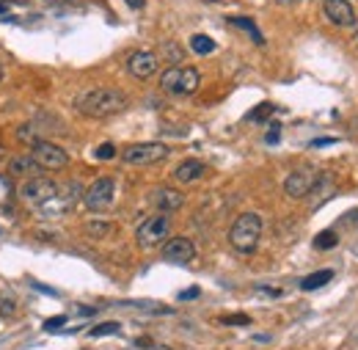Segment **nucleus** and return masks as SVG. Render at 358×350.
Here are the masks:
<instances>
[{
    "label": "nucleus",
    "mask_w": 358,
    "mask_h": 350,
    "mask_svg": "<svg viewBox=\"0 0 358 350\" xmlns=\"http://www.w3.org/2000/svg\"><path fill=\"white\" fill-rule=\"evenodd\" d=\"M130 108V99L119 88H89L75 97V111L89 119H108L116 113H124Z\"/></svg>",
    "instance_id": "nucleus-1"
},
{
    "label": "nucleus",
    "mask_w": 358,
    "mask_h": 350,
    "mask_svg": "<svg viewBox=\"0 0 358 350\" xmlns=\"http://www.w3.org/2000/svg\"><path fill=\"white\" fill-rule=\"evenodd\" d=\"M262 237V218L257 213H243L229 229V243L237 254H254Z\"/></svg>",
    "instance_id": "nucleus-2"
},
{
    "label": "nucleus",
    "mask_w": 358,
    "mask_h": 350,
    "mask_svg": "<svg viewBox=\"0 0 358 350\" xmlns=\"http://www.w3.org/2000/svg\"><path fill=\"white\" fill-rule=\"evenodd\" d=\"M199 86H201V75L193 66H179L177 64L160 75V88L171 97H190L199 91Z\"/></svg>",
    "instance_id": "nucleus-3"
},
{
    "label": "nucleus",
    "mask_w": 358,
    "mask_h": 350,
    "mask_svg": "<svg viewBox=\"0 0 358 350\" xmlns=\"http://www.w3.org/2000/svg\"><path fill=\"white\" fill-rule=\"evenodd\" d=\"M169 234H171V218H169V213H155V216L141 220V226L135 229V240L146 251L163 246L169 240Z\"/></svg>",
    "instance_id": "nucleus-4"
},
{
    "label": "nucleus",
    "mask_w": 358,
    "mask_h": 350,
    "mask_svg": "<svg viewBox=\"0 0 358 350\" xmlns=\"http://www.w3.org/2000/svg\"><path fill=\"white\" fill-rule=\"evenodd\" d=\"M58 193V185L50 179V176H31L20 185V199L36 210H45L47 204L55 199Z\"/></svg>",
    "instance_id": "nucleus-5"
},
{
    "label": "nucleus",
    "mask_w": 358,
    "mask_h": 350,
    "mask_svg": "<svg viewBox=\"0 0 358 350\" xmlns=\"http://www.w3.org/2000/svg\"><path fill=\"white\" fill-rule=\"evenodd\" d=\"M169 158V146L160 141H146V144H133L122 152V160L127 166H155Z\"/></svg>",
    "instance_id": "nucleus-6"
},
{
    "label": "nucleus",
    "mask_w": 358,
    "mask_h": 350,
    "mask_svg": "<svg viewBox=\"0 0 358 350\" xmlns=\"http://www.w3.org/2000/svg\"><path fill=\"white\" fill-rule=\"evenodd\" d=\"M113 193H116V182L113 176H99L96 182H91L89 190L83 193V204L91 213H102L113 204Z\"/></svg>",
    "instance_id": "nucleus-7"
},
{
    "label": "nucleus",
    "mask_w": 358,
    "mask_h": 350,
    "mask_svg": "<svg viewBox=\"0 0 358 350\" xmlns=\"http://www.w3.org/2000/svg\"><path fill=\"white\" fill-rule=\"evenodd\" d=\"M31 155H34V160L39 163L42 172H61V169L69 166V155H66L58 144H52V141H39V144L31 149Z\"/></svg>",
    "instance_id": "nucleus-8"
},
{
    "label": "nucleus",
    "mask_w": 358,
    "mask_h": 350,
    "mask_svg": "<svg viewBox=\"0 0 358 350\" xmlns=\"http://www.w3.org/2000/svg\"><path fill=\"white\" fill-rule=\"evenodd\" d=\"M317 172L312 166H303V169H295L292 174L284 179V193L289 199H306L312 193V188L317 185Z\"/></svg>",
    "instance_id": "nucleus-9"
},
{
    "label": "nucleus",
    "mask_w": 358,
    "mask_h": 350,
    "mask_svg": "<svg viewBox=\"0 0 358 350\" xmlns=\"http://www.w3.org/2000/svg\"><path fill=\"white\" fill-rule=\"evenodd\" d=\"M157 69H160V58L149 50H138L127 58V72L135 80H149L152 75H157Z\"/></svg>",
    "instance_id": "nucleus-10"
},
{
    "label": "nucleus",
    "mask_w": 358,
    "mask_h": 350,
    "mask_svg": "<svg viewBox=\"0 0 358 350\" xmlns=\"http://www.w3.org/2000/svg\"><path fill=\"white\" fill-rule=\"evenodd\" d=\"M163 260L174 265H187L196 260V246L187 237H171L163 243Z\"/></svg>",
    "instance_id": "nucleus-11"
},
{
    "label": "nucleus",
    "mask_w": 358,
    "mask_h": 350,
    "mask_svg": "<svg viewBox=\"0 0 358 350\" xmlns=\"http://www.w3.org/2000/svg\"><path fill=\"white\" fill-rule=\"evenodd\" d=\"M322 8H325V17L339 28H356L358 25L356 8L350 6V0H325Z\"/></svg>",
    "instance_id": "nucleus-12"
},
{
    "label": "nucleus",
    "mask_w": 358,
    "mask_h": 350,
    "mask_svg": "<svg viewBox=\"0 0 358 350\" xmlns=\"http://www.w3.org/2000/svg\"><path fill=\"white\" fill-rule=\"evenodd\" d=\"M78 199H83V190H80V185H78V182H69V185L58 188L55 199L47 204L42 213H52V216H58V213H69V210L78 204Z\"/></svg>",
    "instance_id": "nucleus-13"
},
{
    "label": "nucleus",
    "mask_w": 358,
    "mask_h": 350,
    "mask_svg": "<svg viewBox=\"0 0 358 350\" xmlns=\"http://www.w3.org/2000/svg\"><path fill=\"white\" fill-rule=\"evenodd\" d=\"M149 199H152V204L160 213H174V210H179L185 204V196H182V190H177V188H157V190L149 193Z\"/></svg>",
    "instance_id": "nucleus-14"
},
{
    "label": "nucleus",
    "mask_w": 358,
    "mask_h": 350,
    "mask_svg": "<svg viewBox=\"0 0 358 350\" xmlns=\"http://www.w3.org/2000/svg\"><path fill=\"white\" fill-rule=\"evenodd\" d=\"M336 193V182H334V176L331 174H320L317 176V185L312 188V193H309V199H312V210L317 207H322L325 202H331V196Z\"/></svg>",
    "instance_id": "nucleus-15"
},
{
    "label": "nucleus",
    "mask_w": 358,
    "mask_h": 350,
    "mask_svg": "<svg viewBox=\"0 0 358 350\" xmlns=\"http://www.w3.org/2000/svg\"><path fill=\"white\" fill-rule=\"evenodd\" d=\"M8 174L31 179V176L42 174V169H39V163L34 160V155H14V158L8 160Z\"/></svg>",
    "instance_id": "nucleus-16"
},
{
    "label": "nucleus",
    "mask_w": 358,
    "mask_h": 350,
    "mask_svg": "<svg viewBox=\"0 0 358 350\" xmlns=\"http://www.w3.org/2000/svg\"><path fill=\"white\" fill-rule=\"evenodd\" d=\"M204 174H207V166L201 160H185V163H179L177 169H174V179H177L179 185H190V182L201 179Z\"/></svg>",
    "instance_id": "nucleus-17"
},
{
    "label": "nucleus",
    "mask_w": 358,
    "mask_h": 350,
    "mask_svg": "<svg viewBox=\"0 0 358 350\" xmlns=\"http://www.w3.org/2000/svg\"><path fill=\"white\" fill-rule=\"evenodd\" d=\"M331 279H334V273H331V270H317V273H309V276L301 281V290H306V293L320 290V287H325Z\"/></svg>",
    "instance_id": "nucleus-18"
},
{
    "label": "nucleus",
    "mask_w": 358,
    "mask_h": 350,
    "mask_svg": "<svg viewBox=\"0 0 358 350\" xmlns=\"http://www.w3.org/2000/svg\"><path fill=\"white\" fill-rule=\"evenodd\" d=\"M226 22H231L234 28H243L245 34H251V39H254L257 44H265V36H262V34H259V28L254 25V20H248V17H229Z\"/></svg>",
    "instance_id": "nucleus-19"
},
{
    "label": "nucleus",
    "mask_w": 358,
    "mask_h": 350,
    "mask_svg": "<svg viewBox=\"0 0 358 350\" xmlns=\"http://www.w3.org/2000/svg\"><path fill=\"white\" fill-rule=\"evenodd\" d=\"M17 141H20V144H31V146H36V144L42 141L39 127H36V125H22V127L17 130Z\"/></svg>",
    "instance_id": "nucleus-20"
},
{
    "label": "nucleus",
    "mask_w": 358,
    "mask_h": 350,
    "mask_svg": "<svg viewBox=\"0 0 358 350\" xmlns=\"http://www.w3.org/2000/svg\"><path fill=\"white\" fill-rule=\"evenodd\" d=\"M190 47H193V52H199V55H210V52L215 50V42H213L210 36H204V34H196V36L190 39Z\"/></svg>",
    "instance_id": "nucleus-21"
},
{
    "label": "nucleus",
    "mask_w": 358,
    "mask_h": 350,
    "mask_svg": "<svg viewBox=\"0 0 358 350\" xmlns=\"http://www.w3.org/2000/svg\"><path fill=\"white\" fill-rule=\"evenodd\" d=\"M339 243V237H336V232H320L317 237H314V248H320V251H331L334 246Z\"/></svg>",
    "instance_id": "nucleus-22"
},
{
    "label": "nucleus",
    "mask_w": 358,
    "mask_h": 350,
    "mask_svg": "<svg viewBox=\"0 0 358 350\" xmlns=\"http://www.w3.org/2000/svg\"><path fill=\"white\" fill-rule=\"evenodd\" d=\"M83 232H86L89 237H96V240H99V237H105V234L110 232V223H108V220H89V223L83 226Z\"/></svg>",
    "instance_id": "nucleus-23"
},
{
    "label": "nucleus",
    "mask_w": 358,
    "mask_h": 350,
    "mask_svg": "<svg viewBox=\"0 0 358 350\" xmlns=\"http://www.w3.org/2000/svg\"><path fill=\"white\" fill-rule=\"evenodd\" d=\"M182 55H185V52H182V47H177V42L163 44V58H166L171 66H177L179 61H182Z\"/></svg>",
    "instance_id": "nucleus-24"
},
{
    "label": "nucleus",
    "mask_w": 358,
    "mask_h": 350,
    "mask_svg": "<svg viewBox=\"0 0 358 350\" xmlns=\"http://www.w3.org/2000/svg\"><path fill=\"white\" fill-rule=\"evenodd\" d=\"M14 309H17V301H14V295H8V293H0V317H11V314H14Z\"/></svg>",
    "instance_id": "nucleus-25"
},
{
    "label": "nucleus",
    "mask_w": 358,
    "mask_h": 350,
    "mask_svg": "<svg viewBox=\"0 0 358 350\" xmlns=\"http://www.w3.org/2000/svg\"><path fill=\"white\" fill-rule=\"evenodd\" d=\"M122 326L119 323H99V326H94L89 334L91 337H108V334H116Z\"/></svg>",
    "instance_id": "nucleus-26"
},
{
    "label": "nucleus",
    "mask_w": 358,
    "mask_h": 350,
    "mask_svg": "<svg viewBox=\"0 0 358 350\" xmlns=\"http://www.w3.org/2000/svg\"><path fill=\"white\" fill-rule=\"evenodd\" d=\"M96 160H113L116 158V146L113 144H102V146H96Z\"/></svg>",
    "instance_id": "nucleus-27"
},
{
    "label": "nucleus",
    "mask_w": 358,
    "mask_h": 350,
    "mask_svg": "<svg viewBox=\"0 0 358 350\" xmlns=\"http://www.w3.org/2000/svg\"><path fill=\"white\" fill-rule=\"evenodd\" d=\"M270 113H273V105H259L248 119H254V122H262V119H268Z\"/></svg>",
    "instance_id": "nucleus-28"
},
{
    "label": "nucleus",
    "mask_w": 358,
    "mask_h": 350,
    "mask_svg": "<svg viewBox=\"0 0 358 350\" xmlns=\"http://www.w3.org/2000/svg\"><path fill=\"white\" fill-rule=\"evenodd\" d=\"M64 323H66V317H64V314H61V317H50V320L45 323V331H50V334H52V331H55V328H61Z\"/></svg>",
    "instance_id": "nucleus-29"
},
{
    "label": "nucleus",
    "mask_w": 358,
    "mask_h": 350,
    "mask_svg": "<svg viewBox=\"0 0 358 350\" xmlns=\"http://www.w3.org/2000/svg\"><path fill=\"white\" fill-rule=\"evenodd\" d=\"M224 323H229V326H248V317L245 314H231V317H224Z\"/></svg>",
    "instance_id": "nucleus-30"
},
{
    "label": "nucleus",
    "mask_w": 358,
    "mask_h": 350,
    "mask_svg": "<svg viewBox=\"0 0 358 350\" xmlns=\"http://www.w3.org/2000/svg\"><path fill=\"white\" fill-rule=\"evenodd\" d=\"M278 132H281V127H278V125H273V127L268 130V135H265V141H268V144H278V138H281Z\"/></svg>",
    "instance_id": "nucleus-31"
},
{
    "label": "nucleus",
    "mask_w": 358,
    "mask_h": 350,
    "mask_svg": "<svg viewBox=\"0 0 358 350\" xmlns=\"http://www.w3.org/2000/svg\"><path fill=\"white\" fill-rule=\"evenodd\" d=\"M199 287H190V290H185V293H179V301H190V298H199Z\"/></svg>",
    "instance_id": "nucleus-32"
},
{
    "label": "nucleus",
    "mask_w": 358,
    "mask_h": 350,
    "mask_svg": "<svg viewBox=\"0 0 358 350\" xmlns=\"http://www.w3.org/2000/svg\"><path fill=\"white\" fill-rule=\"evenodd\" d=\"M143 3H146V0H127V6L135 8V11H138V8H143Z\"/></svg>",
    "instance_id": "nucleus-33"
},
{
    "label": "nucleus",
    "mask_w": 358,
    "mask_h": 350,
    "mask_svg": "<svg viewBox=\"0 0 358 350\" xmlns=\"http://www.w3.org/2000/svg\"><path fill=\"white\" fill-rule=\"evenodd\" d=\"M0 17H8V0H0Z\"/></svg>",
    "instance_id": "nucleus-34"
},
{
    "label": "nucleus",
    "mask_w": 358,
    "mask_h": 350,
    "mask_svg": "<svg viewBox=\"0 0 358 350\" xmlns=\"http://www.w3.org/2000/svg\"><path fill=\"white\" fill-rule=\"evenodd\" d=\"M11 3H20V6H28L31 0H11Z\"/></svg>",
    "instance_id": "nucleus-35"
},
{
    "label": "nucleus",
    "mask_w": 358,
    "mask_h": 350,
    "mask_svg": "<svg viewBox=\"0 0 358 350\" xmlns=\"http://www.w3.org/2000/svg\"><path fill=\"white\" fill-rule=\"evenodd\" d=\"M278 3H303V0H278Z\"/></svg>",
    "instance_id": "nucleus-36"
},
{
    "label": "nucleus",
    "mask_w": 358,
    "mask_h": 350,
    "mask_svg": "<svg viewBox=\"0 0 358 350\" xmlns=\"http://www.w3.org/2000/svg\"><path fill=\"white\" fill-rule=\"evenodd\" d=\"M204 3H221V0H204Z\"/></svg>",
    "instance_id": "nucleus-37"
},
{
    "label": "nucleus",
    "mask_w": 358,
    "mask_h": 350,
    "mask_svg": "<svg viewBox=\"0 0 358 350\" xmlns=\"http://www.w3.org/2000/svg\"><path fill=\"white\" fill-rule=\"evenodd\" d=\"M0 80H3V66H0Z\"/></svg>",
    "instance_id": "nucleus-38"
},
{
    "label": "nucleus",
    "mask_w": 358,
    "mask_h": 350,
    "mask_svg": "<svg viewBox=\"0 0 358 350\" xmlns=\"http://www.w3.org/2000/svg\"><path fill=\"white\" fill-rule=\"evenodd\" d=\"M356 42H358V34H356Z\"/></svg>",
    "instance_id": "nucleus-39"
}]
</instances>
